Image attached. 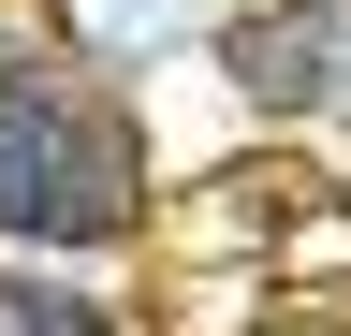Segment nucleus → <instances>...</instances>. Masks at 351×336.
Segmentation results:
<instances>
[{
  "label": "nucleus",
  "instance_id": "obj_1",
  "mask_svg": "<svg viewBox=\"0 0 351 336\" xmlns=\"http://www.w3.org/2000/svg\"><path fill=\"white\" fill-rule=\"evenodd\" d=\"M117 220H132L117 132L44 73H0V234H117Z\"/></svg>",
  "mask_w": 351,
  "mask_h": 336
},
{
  "label": "nucleus",
  "instance_id": "obj_2",
  "mask_svg": "<svg viewBox=\"0 0 351 336\" xmlns=\"http://www.w3.org/2000/svg\"><path fill=\"white\" fill-rule=\"evenodd\" d=\"M337 59H351L337 15H249L234 29V73H249L263 103H337Z\"/></svg>",
  "mask_w": 351,
  "mask_h": 336
},
{
  "label": "nucleus",
  "instance_id": "obj_3",
  "mask_svg": "<svg viewBox=\"0 0 351 336\" xmlns=\"http://www.w3.org/2000/svg\"><path fill=\"white\" fill-rule=\"evenodd\" d=\"M0 336H103V307H73L44 278H0Z\"/></svg>",
  "mask_w": 351,
  "mask_h": 336
}]
</instances>
